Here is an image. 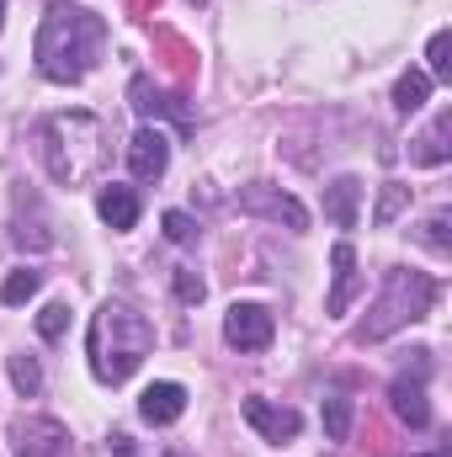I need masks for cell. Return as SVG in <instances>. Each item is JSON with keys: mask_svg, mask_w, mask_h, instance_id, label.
Returning <instances> with one entry per match:
<instances>
[{"mask_svg": "<svg viewBox=\"0 0 452 457\" xmlns=\"http://www.w3.org/2000/svg\"><path fill=\"white\" fill-rule=\"evenodd\" d=\"M102 43H107V21L96 11L54 0L48 16H43V32H38V70L54 86H75V80H86L96 70Z\"/></svg>", "mask_w": 452, "mask_h": 457, "instance_id": "1", "label": "cell"}, {"mask_svg": "<svg viewBox=\"0 0 452 457\" xmlns=\"http://www.w3.org/2000/svg\"><path fill=\"white\" fill-rule=\"evenodd\" d=\"M149 345H155V325L144 314H133L128 303H102L91 320V341H86L96 383L117 388L122 378H133V367L149 356Z\"/></svg>", "mask_w": 452, "mask_h": 457, "instance_id": "2", "label": "cell"}, {"mask_svg": "<svg viewBox=\"0 0 452 457\" xmlns=\"http://www.w3.org/2000/svg\"><path fill=\"white\" fill-rule=\"evenodd\" d=\"M43 160L59 187H80L107 160V128L91 112H59L43 122Z\"/></svg>", "mask_w": 452, "mask_h": 457, "instance_id": "3", "label": "cell"}, {"mask_svg": "<svg viewBox=\"0 0 452 457\" xmlns=\"http://www.w3.org/2000/svg\"><path fill=\"white\" fill-rule=\"evenodd\" d=\"M431 303H437V282H431L426 271H389V287H383V298L372 303V320L356 330V341H383V336H394L399 325L426 320Z\"/></svg>", "mask_w": 452, "mask_h": 457, "instance_id": "4", "label": "cell"}, {"mask_svg": "<svg viewBox=\"0 0 452 457\" xmlns=\"http://www.w3.org/2000/svg\"><path fill=\"white\" fill-rule=\"evenodd\" d=\"M389 404H394V415H399L410 431H426V426H431V404H426V351H421V361H415V378H410V372L394 378Z\"/></svg>", "mask_w": 452, "mask_h": 457, "instance_id": "5", "label": "cell"}, {"mask_svg": "<svg viewBox=\"0 0 452 457\" xmlns=\"http://www.w3.org/2000/svg\"><path fill=\"white\" fill-rule=\"evenodd\" d=\"M272 336H277V320L261 303H234L224 314V341L239 351H261V345H272Z\"/></svg>", "mask_w": 452, "mask_h": 457, "instance_id": "6", "label": "cell"}, {"mask_svg": "<svg viewBox=\"0 0 452 457\" xmlns=\"http://www.w3.org/2000/svg\"><path fill=\"white\" fill-rule=\"evenodd\" d=\"M239 208H245V213H261V219H277V224H288L293 234L309 228V213H304L298 197H288V192H277V187H261V181L239 192Z\"/></svg>", "mask_w": 452, "mask_h": 457, "instance_id": "7", "label": "cell"}, {"mask_svg": "<svg viewBox=\"0 0 452 457\" xmlns=\"http://www.w3.org/2000/svg\"><path fill=\"white\" fill-rule=\"evenodd\" d=\"M165 165H171V138L160 133V128H138L133 138H128V170L138 176V181H160L165 176Z\"/></svg>", "mask_w": 452, "mask_h": 457, "instance_id": "8", "label": "cell"}, {"mask_svg": "<svg viewBox=\"0 0 452 457\" xmlns=\"http://www.w3.org/2000/svg\"><path fill=\"white\" fill-rule=\"evenodd\" d=\"M245 420L266 436V442H293L304 431V415L288 404H266V399H245Z\"/></svg>", "mask_w": 452, "mask_h": 457, "instance_id": "9", "label": "cell"}, {"mask_svg": "<svg viewBox=\"0 0 452 457\" xmlns=\"http://www.w3.org/2000/svg\"><path fill=\"white\" fill-rule=\"evenodd\" d=\"M138 415H144V426H176L187 415V388L181 383H149L138 394Z\"/></svg>", "mask_w": 452, "mask_h": 457, "instance_id": "10", "label": "cell"}, {"mask_svg": "<svg viewBox=\"0 0 452 457\" xmlns=\"http://www.w3.org/2000/svg\"><path fill=\"white\" fill-rule=\"evenodd\" d=\"M128 96H133V112H138V117H176V128H181V133L197 122V117H192V107H187L181 96H165V91H155L144 75L128 86Z\"/></svg>", "mask_w": 452, "mask_h": 457, "instance_id": "11", "label": "cell"}, {"mask_svg": "<svg viewBox=\"0 0 452 457\" xmlns=\"http://www.w3.org/2000/svg\"><path fill=\"white\" fill-rule=\"evenodd\" d=\"M16 453L21 457H75L70 453V436H64L54 420H27V426H16Z\"/></svg>", "mask_w": 452, "mask_h": 457, "instance_id": "12", "label": "cell"}, {"mask_svg": "<svg viewBox=\"0 0 452 457\" xmlns=\"http://www.w3.org/2000/svg\"><path fill=\"white\" fill-rule=\"evenodd\" d=\"M331 277H336V287H331V298H325V314H346L351 309V298H356V250L340 239L336 250H331Z\"/></svg>", "mask_w": 452, "mask_h": 457, "instance_id": "13", "label": "cell"}, {"mask_svg": "<svg viewBox=\"0 0 452 457\" xmlns=\"http://www.w3.org/2000/svg\"><path fill=\"white\" fill-rule=\"evenodd\" d=\"M356 208H362V181L356 176H336L325 187V219L336 228H356Z\"/></svg>", "mask_w": 452, "mask_h": 457, "instance_id": "14", "label": "cell"}, {"mask_svg": "<svg viewBox=\"0 0 452 457\" xmlns=\"http://www.w3.org/2000/svg\"><path fill=\"white\" fill-rule=\"evenodd\" d=\"M96 213H102V224L113 228H133L138 224V192L133 187H102V197H96Z\"/></svg>", "mask_w": 452, "mask_h": 457, "instance_id": "15", "label": "cell"}, {"mask_svg": "<svg viewBox=\"0 0 452 457\" xmlns=\"http://www.w3.org/2000/svg\"><path fill=\"white\" fill-rule=\"evenodd\" d=\"M426 96H431V75L426 70H405L399 80H394V107L410 117V112H421L426 107Z\"/></svg>", "mask_w": 452, "mask_h": 457, "instance_id": "16", "label": "cell"}, {"mask_svg": "<svg viewBox=\"0 0 452 457\" xmlns=\"http://www.w3.org/2000/svg\"><path fill=\"white\" fill-rule=\"evenodd\" d=\"M38 287H43V271H32V266H21V271H11L5 277V287H0V303H27V298H38Z\"/></svg>", "mask_w": 452, "mask_h": 457, "instance_id": "17", "label": "cell"}, {"mask_svg": "<svg viewBox=\"0 0 452 457\" xmlns=\"http://www.w3.org/2000/svg\"><path fill=\"white\" fill-rule=\"evenodd\" d=\"M320 420H325V436L331 442H346L351 436V399H325V410H320Z\"/></svg>", "mask_w": 452, "mask_h": 457, "instance_id": "18", "label": "cell"}, {"mask_svg": "<svg viewBox=\"0 0 452 457\" xmlns=\"http://www.w3.org/2000/svg\"><path fill=\"white\" fill-rule=\"evenodd\" d=\"M11 383H16L21 399H32V394L43 388V367H38V356H11Z\"/></svg>", "mask_w": 452, "mask_h": 457, "instance_id": "19", "label": "cell"}, {"mask_svg": "<svg viewBox=\"0 0 452 457\" xmlns=\"http://www.w3.org/2000/svg\"><path fill=\"white\" fill-rule=\"evenodd\" d=\"M410 203V187H399V181H389L383 192H378V208H372V224H394V213Z\"/></svg>", "mask_w": 452, "mask_h": 457, "instance_id": "20", "label": "cell"}, {"mask_svg": "<svg viewBox=\"0 0 452 457\" xmlns=\"http://www.w3.org/2000/svg\"><path fill=\"white\" fill-rule=\"evenodd\" d=\"M442 138H448V117H437V128L421 138V154H415V160H421V165H442V160H448V144H442Z\"/></svg>", "mask_w": 452, "mask_h": 457, "instance_id": "21", "label": "cell"}, {"mask_svg": "<svg viewBox=\"0 0 452 457\" xmlns=\"http://www.w3.org/2000/svg\"><path fill=\"white\" fill-rule=\"evenodd\" d=\"M64 325H70V303H48V309L38 314V336H43V341H59Z\"/></svg>", "mask_w": 452, "mask_h": 457, "instance_id": "22", "label": "cell"}, {"mask_svg": "<svg viewBox=\"0 0 452 457\" xmlns=\"http://www.w3.org/2000/svg\"><path fill=\"white\" fill-rule=\"evenodd\" d=\"M452 37L448 32H437V37H431V48H426V59H431V80H452Z\"/></svg>", "mask_w": 452, "mask_h": 457, "instance_id": "23", "label": "cell"}, {"mask_svg": "<svg viewBox=\"0 0 452 457\" xmlns=\"http://www.w3.org/2000/svg\"><path fill=\"white\" fill-rule=\"evenodd\" d=\"M160 228H165V239H176V245H192V239H197V224H192L187 213H165Z\"/></svg>", "mask_w": 452, "mask_h": 457, "instance_id": "24", "label": "cell"}, {"mask_svg": "<svg viewBox=\"0 0 452 457\" xmlns=\"http://www.w3.org/2000/svg\"><path fill=\"white\" fill-rule=\"evenodd\" d=\"M203 293H208V287H203V277L181 266V271H176V298H181V303H203Z\"/></svg>", "mask_w": 452, "mask_h": 457, "instance_id": "25", "label": "cell"}, {"mask_svg": "<svg viewBox=\"0 0 452 457\" xmlns=\"http://www.w3.org/2000/svg\"><path fill=\"white\" fill-rule=\"evenodd\" d=\"M426 245H431V250H442V255L452 250V239H448V213H437V219L426 224Z\"/></svg>", "mask_w": 452, "mask_h": 457, "instance_id": "26", "label": "cell"}, {"mask_svg": "<svg viewBox=\"0 0 452 457\" xmlns=\"http://www.w3.org/2000/svg\"><path fill=\"white\" fill-rule=\"evenodd\" d=\"M0 27H5V0H0Z\"/></svg>", "mask_w": 452, "mask_h": 457, "instance_id": "27", "label": "cell"}, {"mask_svg": "<svg viewBox=\"0 0 452 457\" xmlns=\"http://www.w3.org/2000/svg\"><path fill=\"white\" fill-rule=\"evenodd\" d=\"M187 5H208V0H187Z\"/></svg>", "mask_w": 452, "mask_h": 457, "instance_id": "28", "label": "cell"}, {"mask_svg": "<svg viewBox=\"0 0 452 457\" xmlns=\"http://www.w3.org/2000/svg\"><path fill=\"white\" fill-rule=\"evenodd\" d=\"M165 457H187V453H165Z\"/></svg>", "mask_w": 452, "mask_h": 457, "instance_id": "29", "label": "cell"}, {"mask_svg": "<svg viewBox=\"0 0 452 457\" xmlns=\"http://www.w3.org/2000/svg\"><path fill=\"white\" fill-rule=\"evenodd\" d=\"M426 457H442V453H426Z\"/></svg>", "mask_w": 452, "mask_h": 457, "instance_id": "30", "label": "cell"}]
</instances>
